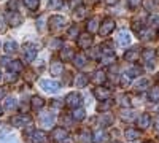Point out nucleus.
I'll return each mask as SVG.
<instances>
[{
    "label": "nucleus",
    "mask_w": 159,
    "mask_h": 143,
    "mask_svg": "<svg viewBox=\"0 0 159 143\" xmlns=\"http://www.w3.org/2000/svg\"><path fill=\"white\" fill-rule=\"evenodd\" d=\"M156 54H157V57H159V48L156 49Z\"/></svg>",
    "instance_id": "nucleus-56"
},
{
    "label": "nucleus",
    "mask_w": 159,
    "mask_h": 143,
    "mask_svg": "<svg viewBox=\"0 0 159 143\" xmlns=\"http://www.w3.org/2000/svg\"><path fill=\"white\" fill-rule=\"evenodd\" d=\"M143 8L147 11H159V0H143Z\"/></svg>",
    "instance_id": "nucleus-23"
},
{
    "label": "nucleus",
    "mask_w": 159,
    "mask_h": 143,
    "mask_svg": "<svg viewBox=\"0 0 159 143\" xmlns=\"http://www.w3.org/2000/svg\"><path fill=\"white\" fill-rule=\"evenodd\" d=\"M2 111H3V107H2V105H0V114H2Z\"/></svg>",
    "instance_id": "nucleus-55"
},
{
    "label": "nucleus",
    "mask_w": 159,
    "mask_h": 143,
    "mask_svg": "<svg viewBox=\"0 0 159 143\" xmlns=\"http://www.w3.org/2000/svg\"><path fill=\"white\" fill-rule=\"evenodd\" d=\"M157 80H159V76H157Z\"/></svg>",
    "instance_id": "nucleus-59"
},
{
    "label": "nucleus",
    "mask_w": 159,
    "mask_h": 143,
    "mask_svg": "<svg viewBox=\"0 0 159 143\" xmlns=\"http://www.w3.org/2000/svg\"><path fill=\"white\" fill-rule=\"evenodd\" d=\"M100 60L105 64V65H110V64H113V62L116 60V57H115V54H110V56H103V57H100Z\"/></svg>",
    "instance_id": "nucleus-41"
},
{
    "label": "nucleus",
    "mask_w": 159,
    "mask_h": 143,
    "mask_svg": "<svg viewBox=\"0 0 159 143\" xmlns=\"http://www.w3.org/2000/svg\"><path fill=\"white\" fill-rule=\"evenodd\" d=\"M100 53H102V48H100V46H96V48H92V51H91V54H89V56L96 59V57H99Z\"/></svg>",
    "instance_id": "nucleus-42"
},
{
    "label": "nucleus",
    "mask_w": 159,
    "mask_h": 143,
    "mask_svg": "<svg viewBox=\"0 0 159 143\" xmlns=\"http://www.w3.org/2000/svg\"><path fill=\"white\" fill-rule=\"evenodd\" d=\"M116 42L119 46H127L130 43V35L127 30H119L118 32V37H116Z\"/></svg>",
    "instance_id": "nucleus-14"
},
{
    "label": "nucleus",
    "mask_w": 159,
    "mask_h": 143,
    "mask_svg": "<svg viewBox=\"0 0 159 143\" xmlns=\"http://www.w3.org/2000/svg\"><path fill=\"white\" fill-rule=\"evenodd\" d=\"M16 7H18V0H11V2H8V8H13V11H18Z\"/></svg>",
    "instance_id": "nucleus-49"
},
{
    "label": "nucleus",
    "mask_w": 159,
    "mask_h": 143,
    "mask_svg": "<svg viewBox=\"0 0 159 143\" xmlns=\"http://www.w3.org/2000/svg\"><path fill=\"white\" fill-rule=\"evenodd\" d=\"M140 56H142V53H140V48L139 46L130 48V49H127L126 53H124V59L127 62H137L140 59Z\"/></svg>",
    "instance_id": "nucleus-9"
},
{
    "label": "nucleus",
    "mask_w": 159,
    "mask_h": 143,
    "mask_svg": "<svg viewBox=\"0 0 159 143\" xmlns=\"http://www.w3.org/2000/svg\"><path fill=\"white\" fill-rule=\"evenodd\" d=\"M105 80H107V75H105V72H102V70L94 72V75H92V78H91V81L94 84H97V86H102L105 83Z\"/></svg>",
    "instance_id": "nucleus-17"
},
{
    "label": "nucleus",
    "mask_w": 159,
    "mask_h": 143,
    "mask_svg": "<svg viewBox=\"0 0 159 143\" xmlns=\"http://www.w3.org/2000/svg\"><path fill=\"white\" fill-rule=\"evenodd\" d=\"M48 7H49V10H61L64 7V0H49Z\"/></svg>",
    "instance_id": "nucleus-32"
},
{
    "label": "nucleus",
    "mask_w": 159,
    "mask_h": 143,
    "mask_svg": "<svg viewBox=\"0 0 159 143\" xmlns=\"http://www.w3.org/2000/svg\"><path fill=\"white\" fill-rule=\"evenodd\" d=\"M142 57H143L145 62H151V59L154 57V51L153 49H145L142 53Z\"/></svg>",
    "instance_id": "nucleus-36"
},
{
    "label": "nucleus",
    "mask_w": 159,
    "mask_h": 143,
    "mask_svg": "<svg viewBox=\"0 0 159 143\" xmlns=\"http://www.w3.org/2000/svg\"><path fill=\"white\" fill-rule=\"evenodd\" d=\"M127 5H129L132 10H135V8L140 5V0H127Z\"/></svg>",
    "instance_id": "nucleus-44"
},
{
    "label": "nucleus",
    "mask_w": 159,
    "mask_h": 143,
    "mask_svg": "<svg viewBox=\"0 0 159 143\" xmlns=\"http://www.w3.org/2000/svg\"><path fill=\"white\" fill-rule=\"evenodd\" d=\"M111 107V102H103V103H100V105L97 107V110L99 111H105V110H108Z\"/></svg>",
    "instance_id": "nucleus-43"
},
{
    "label": "nucleus",
    "mask_w": 159,
    "mask_h": 143,
    "mask_svg": "<svg viewBox=\"0 0 159 143\" xmlns=\"http://www.w3.org/2000/svg\"><path fill=\"white\" fill-rule=\"evenodd\" d=\"M30 103H32V110H34V111H38V110L43 108L45 100H43L42 97H38V96H34L32 100H30Z\"/></svg>",
    "instance_id": "nucleus-27"
},
{
    "label": "nucleus",
    "mask_w": 159,
    "mask_h": 143,
    "mask_svg": "<svg viewBox=\"0 0 159 143\" xmlns=\"http://www.w3.org/2000/svg\"><path fill=\"white\" fill-rule=\"evenodd\" d=\"M40 87L48 94H56L59 91V83L54 81V80H42L40 81Z\"/></svg>",
    "instance_id": "nucleus-3"
},
{
    "label": "nucleus",
    "mask_w": 159,
    "mask_h": 143,
    "mask_svg": "<svg viewBox=\"0 0 159 143\" xmlns=\"http://www.w3.org/2000/svg\"><path fill=\"white\" fill-rule=\"evenodd\" d=\"M51 138L52 141H56V143H70V137L67 134V131H65L64 127H54L52 129V132H51Z\"/></svg>",
    "instance_id": "nucleus-1"
},
{
    "label": "nucleus",
    "mask_w": 159,
    "mask_h": 143,
    "mask_svg": "<svg viewBox=\"0 0 159 143\" xmlns=\"http://www.w3.org/2000/svg\"><path fill=\"white\" fill-rule=\"evenodd\" d=\"M3 108L7 110V111H15L16 108H18V100L15 99V97H7L5 99V102H3Z\"/></svg>",
    "instance_id": "nucleus-19"
},
{
    "label": "nucleus",
    "mask_w": 159,
    "mask_h": 143,
    "mask_svg": "<svg viewBox=\"0 0 159 143\" xmlns=\"http://www.w3.org/2000/svg\"><path fill=\"white\" fill-rule=\"evenodd\" d=\"M3 49H5L7 54H15V53H18V43L13 42V40H8L3 45Z\"/></svg>",
    "instance_id": "nucleus-26"
},
{
    "label": "nucleus",
    "mask_w": 159,
    "mask_h": 143,
    "mask_svg": "<svg viewBox=\"0 0 159 143\" xmlns=\"http://www.w3.org/2000/svg\"><path fill=\"white\" fill-rule=\"evenodd\" d=\"M76 45H78V48H81V49H89V46L92 45V35L89 32L80 34L78 40H76Z\"/></svg>",
    "instance_id": "nucleus-7"
},
{
    "label": "nucleus",
    "mask_w": 159,
    "mask_h": 143,
    "mask_svg": "<svg viewBox=\"0 0 159 143\" xmlns=\"http://www.w3.org/2000/svg\"><path fill=\"white\" fill-rule=\"evenodd\" d=\"M7 65H8L10 72H13V73H18V72L22 70V62L21 60H11V62L7 64Z\"/></svg>",
    "instance_id": "nucleus-29"
},
{
    "label": "nucleus",
    "mask_w": 159,
    "mask_h": 143,
    "mask_svg": "<svg viewBox=\"0 0 159 143\" xmlns=\"http://www.w3.org/2000/svg\"><path fill=\"white\" fill-rule=\"evenodd\" d=\"M121 105H123V107H129V105H130V99H129L127 96H124V97L121 99Z\"/></svg>",
    "instance_id": "nucleus-48"
},
{
    "label": "nucleus",
    "mask_w": 159,
    "mask_h": 143,
    "mask_svg": "<svg viewBox=\"0 0 159 143\" xmlns=\"http://www.w3.org/2000/svg\"><path fill=\"white\" fill-rule=\"evenodd\" d=\"M27 80H29V81L34 80V73H32V72H27Z\"/></svg>",
    "instance_id": "nucleus-52"
},
{
    "label": "nucleus",
    "mask_w": 159,
    "mask_h": 143,
    "mask_svg": "<svg viewBox=\"0 0 159 143\" xmlns=\"http://www.w3.org/2000/svg\"><path fill=\"white\" fill-rule=\"evenodd\" d=\"M2 143H16V138L15 137H7L2 140Z\"/></svg>",
    "instance_id": "nucleus-50"
},
{
    "label": "nucleus",
    "mask_w": 159,
    "mask_h": 143,
    "mask_svg": "<svg viewBox=\"0 0 159 143\" xmlns=\"http://www.w3.org/2000/svg\"><path fill=\"white\" fill-rule=\"evenodd\" d=\"M150 124H151V116L148 113H142L139 118H137V126L140 129H148Z\"/></svg>",
    "instance_id": "nucleus-15"
},
{
    "label": "nucleus",
    "mask_w": 159,
    "mask_h": 143,
    "mask_svg": "<svg viewBox=\"0 0 159 143\" xmlns=\"http://www.w3.org/2000/svg\"><path fill=\"white\" fill-rule=\"evenodd\" d=\"M94 96L97 97V100H108V99L111 97V91H110L108 87L99 86V87L94 89Z\"/></svg>",
    "instance_id": "nucleus-10"
},
{
    "label": "nucleus",
    "mask_w": 159,
    "mask_h": 143,
    "mask_svg": "<svg viewBox=\"0 0 159 143\" xmlns=\"http://www.w3.org/2000/svg\"><path fill=\"white\" fill-rule=\"evenodd\" d=\"M5 97V87H0V99Z\"/></svg>",
    "instance_id": "nucleus-53"
},
{
    "label": "nucleus",
    "mask_w": 159,
    "mask_h": 143,
    "mask_svg": "<svg viewBox=\"0 0 159 143\" xmlns=\"http://www.w3.org/2000/svg\"><path fill=\"white\" fill-rule=\"evenodd\" d=\"M105 3H107V5H116L118 0H105Z\"/></svg>",
    "instance_id": "nucleus-51"
},
{
    "label": "nucleus",
    "mask_w": 159,
    "mask_h": 143,
    "mask_svg": "<svg viewBox=\"0 0 159 143\" xmlns=\"http://www.w3.org/2000/svg\"><path fill=\"white\" fill-rule=\"evenodd\" d=\"M65 24V19L62 16H51L49 18V27L51 30H61Z\"/></svg>",
    "instance_id": "nucleus-11"
},
{
    "label": "nucleus",
    "mask_w": 159,
    "mask_h": 143,
    "mask_svg": "<svg viewBox=\"0 0 159 143\" xmlns=\"http://www.w3.org/2000/svg\"><path fill=\"white\" fill-rule=\"evenodd\" d=\"M73 64H75V67H76V69H83V67H86V64H88V57H86V54H83V53L75 54V57H73Z\"/></svg>",
    "instance_id": "nucleus-18"
},
{
    "label": "nucleus",
    "mask_w": 159,
    "mask_h": 143,
    "mask_svg": "<svg viewBox=\"0 0 159 143\" xmlns=\"http://www.w3.org/2000/svg\"><path fill=\"white\" fill-rule=\"evenodd\" d=\"M113 30H115V21H113L111 18H105V19L102 21V24H100V27H99V34H100L102 37H107V35H110Z\"/></svg>",
    "instance_id": "nucleus-2"
},
{
    "label": "nucleus",
    "mask_w": 159,
    "mask_h": 143,
    "mask_svg": "<svg viewBox=\"0 0 159 143\" xmlns=\"http://www.w3.org/2000/svg\"><path fill=\"white\" fill-rule=\"evenodd\" d=\"M16 80H18V75H16V73H8V76H7V81H8V83H11V81L15 83Z\"/></svg>",
    "instance_id": "nucleus-46"
},
{
    "label": "nucleus",
    "mask_w": 159,
    "mask_h": 143,
    "mask_svg": "<svg viewBox=\"0 0 159 143\" xmlns=\"http://www.w3.org/2000/svg\"><path fill=\"white\" fill-rule=\"evenodd\" d=\"M73 16H75V19H76V21L83 19V18L86 16V8H84L83 5H80V7L76 8V11H75V15H73Z\"/></svg>",
    "instance_id": "nucleus-33"
},
{
    "label": "nucleus",
    "mask_w": 159,
    "mask_h": 143,
    "mask_svg": "<svg viewBox=\"0 0 159 143\" xmlns=\"http://www.w3.org/2000/svg\"><path fill=\"white\" fill-rule=\"evenodd\" d=\"M38 119H40V123H42V126L51 127L52 124H54V113H51V111H48V113H42Z\"/></svg>",
    "instance_id": "nucleus-13"
},
{
    "label": "nucleus",
    "mask_w": 159,
    "mask_h": 143,
    "mask_svg": "<svg viewBox=\"0 0 159 143\" xmlns=\"http://www.w3.org/2000/svg\"><path fill=\"white\" fill-rule=\"evenodd\" d=\"M116 143H119V141H116Z\"/></svg>",
    "instance_id": "nucleus-60"
},
{
    "label": "nucleus",
    "mask_w": 159,
    "mask_h": 143,
    "mask_svg": "<svg viewBox=\"0 0 159 143\" xmlns=\"http://www.w3.org/2000/svg\"><path fill=\"white\" fill-rule=\"evenodd\" d=\"M124 135H126V138L129 141H134V140L140 138V131H139V129H134V127H129V129H126Z\"/></svg>",
    "instance_id": "nucleus-22"
},
{
    "label": "nucleus",
    "mask_w": 159,
    "mask_h": 143,
    "mask_svg": "<svg viewBox=\"0 0 159 143\" xmlns=\"http://www.w3.org/2000/svg\"><path fill=\"white\" fill-rule=\"evenodd\" d=\"M24 5L27 7L29 10H37L38 8V3H40V0H22Z\"/></svg>",
    "instance_id": "nucleus-38"
},
{
    "label": "nucleus",
    "mask_w": 159,
    "mask_h": 143,
    "mask_svg": "<svg viewBox=\"0 0 159 143\" xmlns=\"http://www.w3.org/2000/svg\"><path fill=\"white\" fill-rule=\"evenodd\" d=\"M49 72L52 76H59L64 73V64L61 60H52L51 65H49Z\"/></svg>",
    "instance_id": "nucleus-12"
},
{
    "label": "nucleus",
    "mask_w": 159,
    "mask_h": 143,
    "mask_svg": "<svg viewBox=\"0 0 159 143\" xmlns=\"http://www.w3.org/2000/svg\"><path fill=\"white\" fill-rule=\"evenodd\" d=\"M65 123V126H67V127H72L73 126V123H72V119L69 118V116H62V124Z\"/></svg>",
    "instance_id": "nucleus-45"
},
{
    "label": "nucleus",
    "mask_w": 159,
    "mask_h": 143,
    "mask_svg": "<svg viewBox=\"0 0 159 143\" xmlns=\"http://www.w3.org/2000/svg\"><path fill=\"white\" fill-rule=\"evenodd\" d=\"M92 137H94V138H92V140H94V143H107V140H108V134L105 132V131H102V129L96 131Z\"/></svg>",
    "instance_id": "nucleus-20"
},
{
    "label": "nucleus",
    "mask_w": 159,
    "mask_h": 143,
    "mask_svg": "<svg viewBox=\"0 0 159 143\" xmlns=\"http://www.w3.org/2000/svg\"><path fill=\"white\" fill-rule=\"evenodd\" d=\"M32 123V118L29 114H18V116H13L11 118V124L15 127H24Z\"/></svg>",
    "instance_id": "nucleus-8"
},
{
    "label": "nucleus",
    "mask_w": 159,
    "mask_h": 143,
    "mask_svg": "<svg viewBox=\"0 0 159 143\" xmlns=\"http://www.w3.org/2000/svg\"><path fill=\"white\" fill-rule=\"evenodd\" d=\"M2 78H3V76H2V72H0V81H2Z\"/></svg>",
    "instance_id": "nucleus-57"
},
{
    "label": "nucleus",
    "mask_w": 159,
    "mask_h": 143,
    "mask_svg": "<svg viewBox=\"0 0 159 143\" xmlns=\"http://www.w3.org/2000/svg\"><path fill=\"white\" fill-rule=\"evenodd\" d=\"M147 143H153V141H147Z\"/></svg>",
    "instance_id": "nucleus-58"
},
{
    "label": "nucleus",
    "mask_w": 159,
    "mask_h": 143,
    "mask_svg": "<svg viewBox=\"0 0 159 143\" xmlns=\"http://www.w3.org/2000/svg\"><path fill=\"white\" fill-rule=\"evenodd\" d=\"M29 143H48V134L43 131H34L27 135Z\"/></svg>",
    "instance_id": "nucleus-5"
},
{
    "label": "nucleus",
    "mask_w": 159,
    "mask_h": 143,
    "mask_svg": "<svg viewBox=\"0 0 159 143\" xmlns=\"http://www.w3.org/2000/svg\"><path fill=\"white\" fill-rule=\"evenodd\" d=\"M37 56V46L34 43H25L24 45V51H22V57L25 62H32Z\"/></svg>",
    "instance_id": "nucleus-6"
},
{
    "label": "nucleus",
    "mask_w": 159,
    "mask_h": 143,
    "mask_svg": "<svg viewBox=\"0 0 159 143\" xmlns=\"http://www.w3.org/2000/svg\"><path fill=\"white\" fill-rule=\"evenodd\" d=\"M154 124H156V129H157V131H159V116H157V118L154 119Z\"/></svg>",
    "instance_id": "nucleus-54"
},
{
    "label": "nucleus",
    "mask_w": 159,
    "mask_h": 143,
    "mask_svg": "<svg viewBox=\"0 0 159 143\" xmlns=\"http://www.w3.org/2000/svg\"><path fill=\"white\" fill-rule=\"evenodd\" d=\"M80 103H81V94L73 91V92H69L67 97H65V105L70 108H78Z\"/></svg>",
    "instance_id": "nucleus-4"
},
{
    "label": "nucleus",
    "mask_w": 159,
    "mask_h": 143,
    "mask_svg": "<svg viewBox=\"0 0 159 143\" xmlns=\"http://www.w3.org/2000/svg\"><path fill=\"white\" fill-rule=\"evenodd\" d=\"M148 86H150V81L147 80V78H142V80L135 84V89H137V91H145Z\"/></svg>",
    "instance_id": "nucleus-37"
},
{
    "label": "nucleus",
    "mask_w": 159,
    "mask_h": 143,
    "mask_svg": "<svg viewBox=\"0 0 159 143\" xmlns=\"http://www.w3.org/2000/svg\"><path fill=\"white\" fill-rule=\"evenodd\" d=\"M92 140V135L89 131H81L80 132V143H91Z\"/></svg>",
    "instance_id": "nucleus-31"
},
{
    "label": "nucleus",
    "mask_w": 159,
    "mask_h": 143,
    "mask_svg": "<svg viewBox=\"0 0 159 143\" xmlns=\"http://www.w3.org/2000/svg\"><path fill=\"white\" fill-rule=\"evenodd\" d=\"M150 99L153 102H159V86H153L150 91Z\"/></svg>",
    "instance_id": "nucleus-35"
},
{
    "label": "nucleus",
    "mask_w": 159,
    "mask_h": 143,
    "mask_svg": "<svg viewBox=\"0 0 159 143\" xmlns=\"http://www.w3.org/2000/svg\"><path fill=\"white\" fill-rule=\"evenodd\" d=\"M84 116H86V113H84V110L83 108H73V113H72V118L75 119V121H83L84 119Z\"/></svg>",
    "instance_id": "nucleus-30"
},
{
    "label": "nucleus",
    "mask_w": 159,
    "mask_h": 143,
    "mask_svg": "<svg viewBox=\"0 0 159 143\" xmlns=\"http://www.w3.org/2000/svg\"><path fill=\"white\" fill-rule=\"evenodd\" d=\"M99 22H100V19H99L97 16H92V18L88 21V32H89V34L97 32V30H99Z\"/></svg>",
    "instance_id": "nucleus-24"
},
{
    "label": "nucleus",
    "mask_w": 159,
    "mask_h": 143,
    "mask_svg": "<svg viewBox=\"0 0 159 143\" xmlns=\"http://www.w3.org/2000/svg\"><path fill=\"white\" fill-rule=\"evenodd\" d=\"M132 116H134V114H132V111H126V110H124V111L121 113V118H123V119H132Z\"/></svg>",
    "instance_id": "nucleus-47"
},
{
    "label": "nucleus",
    "mask_w": 159,
    "mask_h": 143,
    "mask_svg": "<svg viewBox=\"0 0 159 143\" xmlns=\"http://www.w3.org/2000/svg\"><path fill=\"white\" fill-rule=\"evenodd\" d=\"M7 19H8V24H10V25H15V27L21 25V22H22V18L19 16L18 11H10L8 16H7Z\"/></svg>",
    "instance_id": "nucleus-16"
},
{
    "label": "nucleus",
    "mask_w": 159,
    "mask_h": 143,
    "mask_svg": "<svg viewBox=\"0 0 159 143\" xmlns=\"http://www.w3.org/2000/svg\"><path fill=\"white\" fill-rule=\"evenodd\" d=\"M75 57V51L72 48H62L61 49V59L64 62H67V60H73Z\"/></svg>",
    "instance_id": "nucleus-21"
},
{
    "label": "nucleus",
    "mask_w": 159,
    "mask_h": 143,
    "mask_svg": "<svg viewBox=\"0 0 159 143\" xmlns=\"http://www.w3.org/2000/svg\"><path fill=\"white\" fill-rule=\"evenodd\" d=\"M62 107H64V102L59 100V99H56V100L51 102V110H56V111H57V110H61Z\"/></svg>",
    "instance_id": "nucleus-40"
},
{
    "label": "nucleus",
    "mask_w": 159,
    "mask_h": 143,
    "mask_svg": "<svg viewBox=\"0 0 159 143\" xmlns=\"http://www.w3.org/2000/svg\"><path fill=\"white\" fill-rule=\"evenodd\" d=\"M140 73H142V69L140 67H137V65H132V67H129L127 70H126V76L127 78H130V80H132V78H137V76H140Z\"/></svg>",
    "instance_id": "nucleus-28"
},
{
    "label": "nucleus",
    "mask_w": 159,
    "mask_h": 143,
    "mask_svg": "<svg viewBox=\"0 0 159 143\" xmlns=\"http://www.w3.org/2000/svg\"><path fill=\"white\" fill-rule=\"evenodd\" d=\"M111 121H113V116H111V114L102 113V116H100V124H102V126H110Z\"/></svg>",
    "instance_id": "nucleus-34"
},
{
    "label": "nucleus",
    "mask_w": 159,
    "mask_h": 143,
    "mask_svg": "<svg viewBox=\"0 0 159 143\" xmlns=\"http://www.w3.org/2000/svg\"><path fill=\"white\" fill-rule=\"evenodd\" d=\"M88 83H89V78H88L84 73H78V75L75 76V86H76V87H84Z\"/></svg>",
    "instance_id": "nucleus-25"
},
{
    "label": "nucleus",
    "mask_w": 159,
    "mask_h": 143,
    "mask_svg": "<svg viewBox=\"0 0 159 143\" xmlns=\"http://www.w3.org/2000/svg\"><path fill=\"white\" fill-rule=\"evenodd\" d=\"M78 35H80V29H78V25H72V27L69 29V32H67V37L75 38V37H78Z\"/></svg>",
    "instance_id": "nucleus-39"
}]
</instances>
